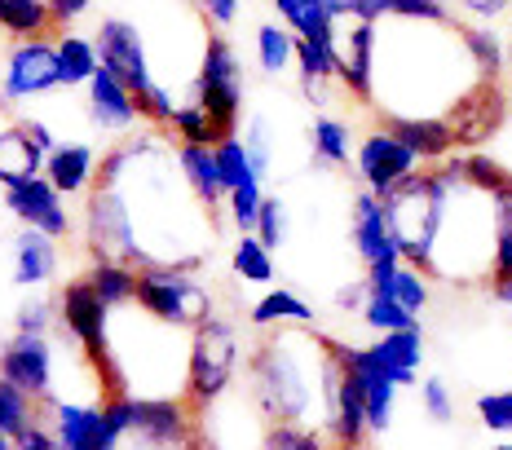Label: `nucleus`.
I'll return each instance as SVG.
<instances>
[{
	"instance_id": "obj_1",
	"label": "nucleus",
	"mask_w": 512,
	"mask_h": 450,
	"mask_svg": "<svg viewBox=\"0 0 512 450\" xmlns=\"http://www.w3.org/2000/svg\"><path fill=\"white\" fill-rule=\"evenodd\" d=\"M340 375V358L332 340L314 327L274 331L248 362L252 402L265 411V420H301L327 428V406Z\"/></svg>"
},
{
	"instance_id": "obj_2",
	"label": "nucleus",
	"mask_w": 512,
	"mask_h": 450,
	"mask_svg": "<svg viewBox=\"0 0 512 450\" xmlns=\"http://www.w3.org/2000/svg\"><path fill=\"white\" fill-rule=\"evenodd\" d=\"M446 190H451V168L429 164L420 173H411L407 181L384 195V217H389V230L402 248V261L420 265L429 274L433 265V248H437V230H442V208H446Z\"/></svg>"
},
{
	"instance_id": "obj_3",
	"label": "nucleus",
	"mask_w": 512,
	"mask_h": 450,
	"mask_svg": "<svg viewBox=\"0 0 512 450\" xmlns=\"http://www.w3.org/2000/svg\"><path fill=\"white\" fill-rule=\"evenodd\" d=\"M243 371V349H239V336L226 318L212 314L208 323H199L190 331V362H186V402L195 411L221 402L226 393L234 389Z\"/></svg>"
},
{
	"instance_id": "obj_4",
	"label": "nucleus",
	"mask_w": 512,
	"mask_h": 450,
	"mask_svg": "<svg viewBox=\"0 0 512 450\" xmlns=\"http://www.w3.org/2000/svg\"><path fill=\"white\" fill-rule=\"evenodd\" d=\"M58 323L62 331L71 336V345H76L84 358H89V367L98 371L106 398L115 393V358H111V305L93 292L89 274L71 278L67 287L58 292Z\"/></svg>"
},
{
	"instance_id": "obj_5",
	"label": "nucleus",
	"mask_w": 512,
	"mask_h": 450,
	"mask_svg": "<svg viewBox=\"0 0 512 450\" xmlns=\"http://www.w3.org/2000/svg\"><path fill=\"white\" fill-rule=\"evenodd\" d=\"M243 89H248L243 58L234 53V45L221 31H212L204 53H199V67L190 75V98L221 124V133H234L243 115Z\"/></svg>"
},
{
	"instance_id": "obj_6",
	"label": "nucleus",
	"mask_w": 512,
	"mask_h": 450,
	"mask_svg": "<svg viewBox=\"0 0 512 450\" xmlns=\"http://www.w3.org/2000/svg\"><path fill=\"white\" fill-rule=\"evenodd\" d=\"M137 305L146 314L164 318L173 327H186V331H195L199 323L212 318V292L204 283H195L190 270H181V265H142Z\"/></svg>"
},
{
	"instance_id": "obj_7",
	"label": "nucleus",
	"mask_w": 512,
	"mask_h": 450,
	"mask_svg": "<svg viewBox=\"0 0 512 450\" xmlns=\"http://www.w3.org/2000/svg\"><path fill=\"white\" fill-rule=\"evenodd\" d=\"M62 89V71H58V45L49 36L36 40H14L0 58V102L14 111L23 102H36L45 93Z\"/></svg>"
},
{
	"instance_id": "obj_8",
	"label": "nucleus",
	"mask_w": 512,
	"mask_h": 450,
	"mask_svg": "<svg viewBox=\"0 0 512 450\" xmlns=\"http://www.w3.org/2000/svg\"><path fill=\"white\" fill-rule=\"evenodd\" d=\"M332 53H336V84L349 98L371 106V84H376V23L349 14V9H336Z\"/></svg>"
},
{
	"instance_id": "obj_9",
	"label": "nucleus",
	"mask_w": 512,
	"mask_h": 450,
	"mask_svg": "<svg viewBox=\"0 0 512 450\" xmlns=\"http://www.w3.org/2000/svg\"><path fill=\"white\" fill-rule=\"evenodd\" d=\"M40 415L49 420V428L58 433L62 450H120L128 437H120L106 420L102 402H71V398H40Z\"/></svg>"
},
{
	"instance_id": "obj_10",
	"label": "nucleus",
	"mask_w": 512,
	"mask_h": 450,
	"mask_svg": "<svg viewBox=\"0 0 512 450\" xmlns=\"http://www.w3.org/2000/svg\"><path fill=\"white\" fill-rule=\"evenodd\" d=\"M354 168H358V181L367 190H376V195L384 199L398 181H407L411 173H420L424 159L415 155V150L402 142L398 133H393L389 124H376L367 137L354 146Z\"/></svg>"
},
{
	"instance_id": "obj_11",
	"label": "nucleus",
	"mask_w": 512,
	"mask_h": 450,
	"mask_svg": "<svg viewBox=\"0 0 512 450\" xmlns=\"http://www.w3.org/2000/svg\"><path fill=\"white\" fill-rule=\"evenodd\" d=\"M93 40H98L102 67L111 75H120L137 98H142V93H151L159 84L155 67H151V49H146V36L128 23V18H106V23L93 31Z\"/></svg>"
},
{
	"instance_id": "obj_12",
	"label": "nucleus",
	"mask_w": 512,
	"mask_h": 450,
	"mask_svg": "<svg viewBox=\"0 0 512 450\" xmlns=\"http://www.w3.org/2000/svg\"><path fill=\"white\" fill-rule=\"evenodd\" d=\"M5 212L18 225L45 230V234H53V239H67V234L76 230V221H71V212H67V195H62L45 173L5 186Z\"/></svg>"
},
{
	"instance_id": "obj_13",
	"label": "nucleus",
	"mask_w": 512,
	"mask_h": 450,
	"mask_svg": "<svg viewBox=\"0 0 512 450\" xmlns=\"http://www.w3.org/2000/svg\"><path fill=\"white\" fill-rule=\"evenodd\" d=\"M451 128H455V142L460 150H477L486 146L499 128L508 124V93L499 80H482L477 89H468L460 102L451 106Z\"/></svg>"
},
{
	"instance_id": "obj_14",
	"label": "nucleus",
	"mask_w": 512,
	"mask_h": 450,
	"mask_svg": "<svg viewBox=\"0 0 512 450\" xmlns=\"http://www.w3.org/2000/svg\"><path fill=\"white\" fill-rule=\"evenodd\" d=\"M199 433V415L186 398H133V437L159 450H186Z\"/></svg>"
},
{
	"instance_id": "obj_15",
	"label": "nucleus",
	"mask_w": 512,
	"mask_h": 450,
	"mask_svg": "<svg viewBox=\"0 0 512 450\" xmlns=\"http://www.w3.org/2000/svg\"><path fill=\"white\" fill-rule=\"evenodd\" d=\"M53 146H58V137H53L49 124L9 120L5 128H0V181L14 186V181H23V177L45 173Z\"/></svg>"
},
{
	"instance_id": "obj_16",
	"label": "nucleus",
	"mask_w": 512,
	"mask_h": 450,
	"mask_svg": "<svg viewBox=\"0 0 512 450\" xmlns=\"http://www.w3.org/2000/svg\"><path fill=\"white\" fill-rule=\"evenodd\" d=\"M0 375L9 384H18L31 398H49L53 393V345L49 336H27V331H14L0 349Z\"/></svg>"
},
{
	"instance_id": "obj_17",
	"label": "nucleus",
	"mask_w": 512,
	"mask_h": 450,
	"mask_svg": "<svg viewBox=\"0 0 512 450\" xmlns=\"http://www.w3.org/2000/svg\"><path fill=\"white\" fill-rule=\"evenodd\" d=\"M349 243H354L362 265H389L402 261V248L389 230V217H384V199L376 190L362 186L354 195V225H349Z\"/></svg>"
},
{
	"instance_id": "obj_18",
	"label": "nucleus",
	"mask_w": 512,
	"mask_h": 450,
	"mask_svg": "<svg viewBox=\"0 0 512 450\" xmlns=\"http://www.w3.org/2000/svg\"><path fill=\"white\" fill-rule=\"evenodd\" d=\"M89 120L102 128V133H133L137 124H142V106H137V93L128 89V84L120 80V75L111 71H98L89 84Z\"/></svg>"
},
{
	"instance_id": "obj_19",
	"label": "nucleus",
	"mask_w": 512,
	"mask_h": 450,
	"mask_svg": "<svg viewBox=\"0 0 512 450\" xmlns=\"http://www.w3.org/2000/svg\"><path fill=\"white\" fill-rule=\"evenodd\" d=\"M327 437L336 446H367L371 437V420H367V398H362V384L340 367L336 389H332V406H327Z\"/></svg>"
},
{
	"instance_id": "obj_20",
	"label": "nucleus",
	"mask_w": 512,
	"mask_h": 450,
	"mask_svg": "<svg viewBox=\"0 0 512 450\" xmlns=\"http://www.w3.org/2000/svg\"><path fill=\"white\" fill-rule=\"evenodd\" d=\"M58 243L62 239H53V234L23 225V230L14 234V270H9L14 287H45V283H53L58 270H62Z\"/></svg>"
},
{
	"instance_id": "obj_21",
	"label": "nucleus",
	"mask_w": 512,
	"mask_h": 450,
	"mask_svg": "<svg viewBox=\"0 0 512 450\" xmlns=\"http://www.w3.org/2000/svg\"><path fill=\"white\" fill-rule=\"evenodd\" d=\"M380 124H389L393 133L424 159V164H442V159H451L455 150H460L455 128H451L446 115H384Z\"/></svg>"
},
{
	"instance_id": "obj_22",
	"label": "nucleus",
	"mask_w": 512,
	"mask_h": 450,
	"mask_svg": "<svg viewBox=\"0 0 512 450\" xmlns=\"http://www.w3.org/2000/svg\"><path fill=\"white\" fill-rule=\"evenodd\" d=\"M98 168H102V155L93 142H58L49 150L45 177L71 199V195H89L98 186Z\"/></svg>"
},
{
	"instance_id": "obj_23",
	"label": "nucleus",
	"mask_w": 512,
	"mask_h": 450,
	"mask_svg": "<svg viewBox=\"0 0 512 450\" xmlns=\"http://www.w3.org/2000/svg\"><path fill=\"white\" fill-rule=\"evenodd\" d=\"M376 358L384 362V371L398 380V389H415L420 384V367H424V327H407V331H384L371 340Z\"/></svg>"
},
{
	"instance_id": "obj_24",
	"label": "nucleus",
	"mask_w": 512,
	"mask_h": 450,
	"mask_svg": "<svg viewBox=\"0 0 512 450\" xmlns=\"http://www.w3.org/2000/svg\"><path fill=\"white\" fill-rule=\"evenodd\" d=\"M177 164L186 186L195 190V199L204 203L208 212H217L226 203V181H221V164H217V150L199 146V142H177Z\"/></svg>"
},
{
	"instance_id": "obj_25",
	"label": "nucleus",
	"mask_w": 512,
	"mask_h": 450,
	"mask_svg": "<svg viewBox=\"0 0 512 450\" xmlns=\"http://www.w3.org/2000/svg\"><path fill=\"white\" fill-rule=\"evenodd\" d=\"M248 318H252V327H261V331H274V327H314L318 323L314 305H309L305 296H296L292 287H270V292H265L248 309Z\"/></svg>"
},
{
	"instance_id": "obj_26",
	"label": "nucleus",
	"mask_w": 512,
	"mask_h": 450,
	"mask_svg": "<svg viewBox=\"0 0 512 450\" xmlns=\"http://www.w3.org/2000/svg\"><path fill=\"white\" fill-rule=\"evenodd\" d=\"M58 71H62V89H76V84H89L93 75L102 71V53L93 36H80V31H62L58 40Z\"/></svg>"
},
{
	"instance_id": "obj_27",
	"label": "nucleus",
	"mask_w": 512,
	"mask_h": 450,
	"mask_svg": "<svg viewBox=\"0 0 512 450\" xmlns=\"http://www.w3.org/2000/svg\"><path fill=\"white\" fill-rule=\"evenodd\" d=\"M89 283L111 309H124L137 300V283H142V265L133 261H93L89 265Z\"/></svg>"
},
{
	"instance_id": "obj_28",
	"label": "nucleus",
	"mask_w": 512,
	"mask_h": 450,
	"mask_svg": "<svg viewBox=\"0 0 512 450\" xmlns=\"http://www.w3.org/2000/svg\"><path fill=\"white\" fill-rule=\"evenodd\" d=\"M309 146H314V159L323 168L354 164V133H349V124L336 120V115H314V124H309Z\"/></svg>"
},
{
	"instance_id": "obj_29",
	"label": "nucleus",
	"mask_w": 512,
	"mask_h": 450,
	"mask_svg": "<svg viewBox=\"0 0 512 450\" xmlns=\"http://www.w3.org/2000/svg\"><path fill=\"white\" fill-rule=\"evenodd\" d=\"M53 23L49 0H0V36L9 40H36L49 36Z\"/></svg>"
},
{
	"instance_id": "obj_30",
	"label": "nucleus",
	"mask_w": 512,
	"mask_h": 450,
	"mask_svg": "<svg viewBox=\"0 0 512 450\" xmlns=\"http://www.w3.org/2000/svg\"><path fill=\"white\" fill-rule=\"evenodd\" d=\"M464 45H468V53H473L482 80H499V75L512 71L508 40H499L495 31H490V23H464Z\"/></svg>"
},
{
	"instance_id": "obj_31",
	"label": "nucleus",
	"mask_w": 512,
	"mask_h": 450,
	"mask_svg": "<svg viewBox=\"0 0 512 450\" xmlns=\"http://www.w3.org/2000/svg\"><path fill=\"white\" fill-rule=\"evenodd\" d=\"M230 270L239 283H252V287H270L274 283V252L265 248L256 234H239V243H234L230 252Z\"/></svg>"
},
{
	"instance_id": "obj_32",
	"label": "nucleus",
	"mask_w": 512,
	"mask_h": 450,
	"mask_svg": "<svg viewBox=\"0 0 512 450\" xmlns=\"http://www.w3.org/2000/svg\"><path fill=\"white\" fill-rule=\"evenodd\" d=\"M296 62V31L287 23H261L256 27V67L265 75H283Z\"/></svg>"
},
{
	"instance_id": "obj_33",
	"label": "nucleus",
	"mask_w": 512,
	"mask_h": 450,
	"mask_svg": "<svg viewBox=\"0 0 512 450\" xmlns=\"http://www.w3.org/2000/svg\"><path fill=\"white\" fill-rule=\"evenodd\" d=\"M279 23H287L296 36H332V14L327 0H270Z\"/></svg>"
},
{
	"instance_id": "obj_34",
	"label": "nucleus",
	"mask_w": 512,
	"mask_h": 450,
	"mask_svg": "<svg viewBox=\"0 0 512 450\" xmlns=\"http://www.w3.org/2000/svg\"><path fill=\"white\" fill-rule=\"evenodd\" d=\"M323 433H327V428H318V424L270 420L261 450H336V442H332V437H323Z\"/></svg>"
},
{
	"instance_id": "obj_35",
	"label": "nucleus",
	"mask_w": 512,
	"mask_h": 450,
	"mask_svg": "<svg viewBox=\"0 0 512 450\" xmlns=\"http://www.w3.org/2000/svg\"><path fill=\"white\" fill-rule=\"evenodd\" d=\"M168 133H173L177 142H199V146H217L221 137H230V133H221V124L212 120V115H208L195 98H186V102L177 106V115H173V124H168Z\"/></svg>"
},
{
	"instance_id": "obj_36",
	"label": "nucleus",
	"mask_w": 512,
	"mask_h": 450,
	"mask_svg": "<svg viewBox=\"0 0 512 450\" xmlns=\"http://www.w3.org/2000/svg\"><path fill=\"white\" fill-rule=\"evenodd\" d=\"M362 327L376 331V336H384V331H407V327H420V314H411L402 300L393 296H367V305H362Z\"/></svg>"
},
{
	"instance_id": "obj_37",
	"label": "nucleus",
	"mask_w": 512,
	"mask_h": 450,
	"mask_svg": "<svg viewBox=\"0 0 512 450\" xmlns=\"http://www.w3.org/2000/svg\"><path fill=\"white\" fill-rule=\"evenodd\" d=\"M36 420H40V398H31V393H23L18 384H9L5 375H0V433L18 437Z\"/></svg>"
},
{
	"instance_id": "obj_38",
	"label": "nucleus",
	"mask_w": 512,
	"mask_h": 450,
	"mask_svg": "<svg viewBox=\"0 0 512 450\" xmlns=\"http://www.w3.org/2000/svg\"><path fill=\"white\" fill-rule=\"evenodd\" d=\"M217 164H221V181H226V195L230 190H239V186H248V181H261L256 177V168H252V155H248V146H243V137L239 133H230V137H221L217 146Z\"/></svg>"
},
{
	"instance_id": "obj_39",
	"label": "nucleus",
	"mask_w": 512,
	"mask_h": 450,
	"mask_svg": "<svg viewBox=\"0 0 512 450\" xmlns=\"http://www.w3.org/2000/svg\"><path fill=\"white\" fill-rule=\"evenodd\" d=\"M460 168L477 190H486V195H504V190L512 186V168H504L495 155H486V150H464Z\"/></svg>"
},
{
	"instance_id": "obj_40",
	"label": "nucleus",
	"mask_w": 512,
	"mask_h": 450,
	"mask_svg": "<svg viewBox=\"0 0 512 450\" xmlns=\"http://www.w3.org/2000/svg\"><path fill=\"white\" fill-rule=\"evenodd\" d=\"M261 203H265V186H261V181H248V186L230 190L226 208H230V225H234V230L252 234L256 230V217H261Z\"/></svg>"
},
{
	"instance_id": "obj_41",
	"label": "nucleus",
	"mask_w": 512,
	"mask_h": 450,
	"mask_svg": "<svg viewBox=\"0 0 512 450\" xmlns=\"http://www.w3.org/2000/svg\"><path fill=\"white\" fill-rule=\"evenodd\" d=\"M499 212V234H495V261H490V278H508L512 274V186L504 195H495Z\"/></svg>"
},
{
	"instance_id": "obj_42",
	"label": "nucleus",
	"mask_w": 512,
	"mask_h": 450,
	"mask_svg": "<svg viewBox=\"0 0 512 450\" xmlns=\"http://www.w3.org/2000/svg\"><path fill=\"white\" fill-rule=\"evenodd\" d=\"M477 420H482L486 433H512V389H495V393H482L473 402Z\"/></svg>"
},
{
	"instance_id": "obj_43",
	"label": "nucleus",
	"mask_w": 512,
	"mask_h": 450,
	"mask_svg": "<svg viewBox=\"0 0 512 450\" xmlns=\"http://www.w3.org/2000/svg\"><path fill=\"white\" fill-rule=\"evenodd\" d=\"M252 234H256V239H261L270 252H279L283 239H287V203L274 199V195H265L261 217H256V230H252Z\"/></svg>"
},
{
	"instance_id": "obj_44",
	"label": "nucleus",
	"mask_w": 512,
	"mask_h": 450,
	"mask_svg": "<svg viewBox=\"0 0 512 450\" xmlns=\"http://www.w3.org/2000/svg\"><path fill=\"white\" fill-rule=\"evenodd\" d=\"M53 327V300L49 296H27L18 300L14 309V331H27V336H49Z\"/></svg>"
},
{
	"instance_id": "obj_45",
	"label": "nucleus",
	"mask_w": 512,
	"mask_h": 450,
	"mask_svg": "<svg viewBox=\"0 0 512 450\" xmlns=\"http://www.w3.org/2000/svg\"><path fill=\"white\" fill-rule=\"evenodd\" d=\"M420 402H424V415H429L433 424H451L455 420L451 384H446L442 375H429V380H420Z\"/></svg>"
},
{
	"instance_id": "obj_46",
	"label": "nucleus",
	"mask_w": 512,
	"mask_h": 450,
	"mask_svg": "<svg viewBox=\"0 0 512 450\" xmlns=\"http://www.w3.org/2000/svg\"><path fill=\"white\" fill-rule=\"evenodd\" d=\"M190 5H195V14L204 18L212 31L234 27L239 23V14H243V0H190Z\"/></svg>"
},
{
	"instance_id": "obj_47",
	"label": "nucleus",
	"mask_w": 512,
	"mask_h": 450,
	"mask_svg": "<svg viewBox=\"0 0 512 450\" xmlns=\"http://www.w3.org/2000/svg\"><path fill=\"white\" fill-rule=\"evenodd\" d=\"M243 146H248V155H252V168H256V177H270V164H274V155H270V128H265V120H252L248 124V133H243Z\"/></svg>"
},
{
	"instance_id": "obj_48",
	"label": "nucleus",
	"mask_w": 512,
	"mask_h": 450,
	"mask_svg": "<svg viewBox=\"0 0 512 450\" xmlns=\"http://www.w3.org/2000/svg\"><path fill=\"white\" fill-rule=\"evenodd\" d=\"M14 450H62V442H58V433L49 428L45 415H40L36 424H27L23 433L14 437Z\"/></svg>"
},
{
	"instance_id": "obj_49",
	"label": "nucleus",
	"mask_w": 512,
	"mask_h": 450,
	"mask_svg": "<svg viewBox=\"0 0 512 450\" xmlns=\"http://www.w3.org/2000/svg\"><path fill=\"white\" fill-rule=\"evenodd\" d=\"M455 9H464L468 23H495L512 9V0H451Z\"/></svg>"
},
{
	"instance_id": "obj_50",
	"label": "nucleus",
	"mask_w": 512,
	"mask_h": 450,
	"mask_svg": "<svg viewBox=\"0 0 512 450\" xmlns=\"http://www.w3.org/2000/svg\"><path fill=\"white\" fill-rule=\"evenodd\" d=\"M49 9H53V23H58L62 31H67L71 23H80L84 14L93 9V0H49Z\"/></svg>"
},
{
	"instance_id": "obj_51",
	"label": "nucleus",
	"mask_w": 512,
	"mask_h": 450,
	"mask_svg": "<svg viewBox=\"0 0 512 450\" xmlns=\"http://www.w3.org/2000/svg\"><path fill=\"white\" fill-rule=\"evenodd\" d=\"M367 296H371V287H367V278H362V283L345 287V292L336 296V305H340V309H349V314H362V305H367Z\"/></svg>"
},
{
	"instance_id": "obj_52",
	"label": "nucleus",
	"mask_w": 512,
	"mask_h": 450,
	"mask_svg": "<svg viewBox=\"0 0 512 450\" xmlns=\"http://www.w3.org/2000/svg\"><path fill=\"white\" fill-rule=\"evenodd\" d=\"M490 296H495L499 305L512 309V274H508V278H490Z\"/></svg>"
},
{
	"instance_id": "obj_53",
	"label": "nucleus",
	"mask_w": 512,
	"mask_h": 450,
	"mask_svg": "<svg viewBox=\"0 0 512 450\" xmlns=\"http://www.w3.org/2000/svg\"><path fill=\"white\" fill-rule=\"evenodd\" d=\"M120 450H159V446H146V442H137V437H128V442Z\"/></svg>"
},
{
	"instance_id": "obj_54",
	"label": "nucleus",
	"mask_w": 512,
	"mask_h": 450,
	"mask_svg": "<svg viewBox=\"0 0 512 450\" xmlns=\"http://www.w3.org/2000/svg\"><path fill=\"white\" fill-rule=\"evenodd\" d=\"M0 450H14V437L9 433H0Z\"/></svg>"
},
{
	"instance_id": "obj_55",
	"label": "nucleus",
	"mask_w": 512,
	"mask_h": 450,
	"mask_svg": "<svg viewBox=\"0 0 512 450\" xmlns=\"http://www.w3.org/2000/svg\"><path fill=\"white\" fill-rule=\"evenodd\" d=\"M327 5H332V9H345V0H327Z\"/></svg>"
},
{
	"instance_id": "obj_56",
	"label": "nucleus",
	"mask_w": 512,
	"mask_h": 450,
	"mask_svg": "<svg viewBox=\"0 0 512 450\" xmlns=\"http://www.w3.org/2000/svg\"><path fill=\"white\" fill-rule=\"evenodd\" d=\"M508 62H512V31H508Z\"/></svg>"
},
{
	"instance_id": "obj_57",
	"label": "nucleus",
	"mask_w": 512,
	"mask_h": 450,
	"mask_svg": "<svg viewBox=\"0 0 512 450\" xmlns=\"http://www.w3.org/2000/svg\"><path fill=\"white\" fill-rule=\"evenodd\" d=\"M336 450H367V446H336Z\"/></svg>"
},
{
	"instance_id": "obj_58",
	"label": "nucleus",
	"mask_w": 512,
	"mask_h": 450,
	"mask_svg": "<svg viewBox=\"0 0 512 450\" xmlns=\"http://www.w3.org/2000/svg\"><path fill=\"white\" fill-rule=\"evenodd\" d=\"M495 450H512V442H499V446H495Z\"/></svg>"
}]
</instances>
